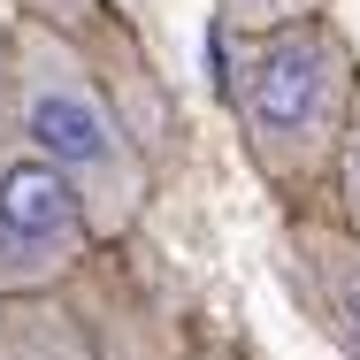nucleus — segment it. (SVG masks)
I'll return each instance as SVG.
<instances>
[{"label":"nucleus","mask_w":360,"mask_h":360,"mask_svg":"<svg viewBox=\"0 0 360 360\" xmlns=\"http://www.w3.org/2000/svg\"><path fill=\"white\" fill-rule=\"evenodd\" d=\"M330 0H215V23L222 31H284V23H307L322 15Z\"/></svg>","instance_id":"39448f33"},{"label":"nucleus","mask_w":360,"mask_h":360,"mask_svg":"<svg viewBox=\"0 0 360 360\" xmlns=\"http://www.w3.org/2000/svg\"><path fill=\"white\" fill-rule=\"evenodd\" d=\"M284 284L314 314V330L345 360H360V230L353 222L299 215L284 230Z\"/></svg>","instance_id":"20e7f679"},{"label":"nucleus","mask_w":360,"mask_h":360,"mask_svg":"<svg viewBox=\"0 0 360 360\" xmlns=\"http://www.w3.org/2000/svg\"><path fill=\"white\" fill-rule=\"evenodd\" d=\"M8 92H15V8H0V131H8Z\"/></svg>","instance_id":"6e6552de"},{"label":"nucleus","mask_w":360,"mask_h":360,"mask_svg":"<svg viewBox=\"0 0 360 360\" xmlns=\"http://www.w3.org/2000/svg\"><path fill=\"white\" fill-rule=\"evenodd\" d=\"M92 245L108 238L84 207V192L39 146L0 131V299H46L62 276L92 261Z\"/></svg>","instance_id":"7ed1b4c3"},{"label":"nucleus","mask_w":360,"mask_h":360,"mask_svg":"<svg viewBox=\"0 0 360 360\" xmlns=\"http://www.w3.org/2000/svg\"><path fill=\"white\" fill-rule=\"evenodd\" d=\"M222 100L238 115L245 161L269 176V192L307 207L322 184H338V146L353 115L360 54L330 15H307L284 31H222Z\"/></svg>","instance_id":"f257e3e1"},{"label":"nucleus","mask_w":360,"mask_h":360,"mask_svg":"<svg viewBox=\"0 0 360 360\" xmlns=\"http://www.w3.org/2000/svg\"><path fill=\"white\" fill-rule=\"evenodd\" d=\"M8 131L39 146L100 222V238H123L153 200V161L139 131L123 115V100L108 92L100 62L84 54V39L54 23H23L15 15V92H8Z\"/></svg>","instance_id":"f03ea898"},{"label":"nucleus","mask_w":360,"mask_h":360,"mask_svg":"<svg viewBox=\"0 0 360 360\" xmlns=\"http://www.w3.org/2000/svg\"><path fill=\"white\" fill-rule=\"evenodd\" d=\"M184 360H245V353H230V345H200V353H184Z\"/></svg>","instance_id":"1a4fd4ad"},{"label":"nucleus","mask_w":360,"mask_h":360,"mask_svg":"<svg viewBox=\"0 0 360 360\" xmlns=\"http://www.w3.org/2000/svg\"><path fill=\"white\" fill-rule=\"evenodd\" d=\"M338 222L360 230V84H353V115H345V146H338Z\"/></svg>","instance_id":"0eeeda50"},{"label":"nucleus","mask_w":360,"mask_h":360,"mask_svg":"<svg viewBox=\"0 0 360 360\" xmlns=\"http://www.w3.org/2000/svg\"><path fill=\"white\" fill-rule=\"evenodd\" d=\"M23 23H54V31H70V39H92L100 31V15H108V0H8Z\"/></svg>","instance_id":"423d86ee"}]
</instances>
